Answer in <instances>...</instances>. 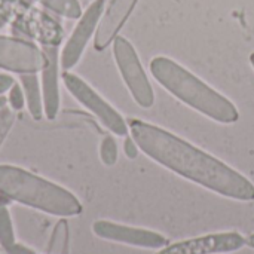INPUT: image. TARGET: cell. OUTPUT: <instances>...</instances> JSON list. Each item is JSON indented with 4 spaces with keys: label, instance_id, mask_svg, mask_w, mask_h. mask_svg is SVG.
Listing matches in <instances>:
<instances>
[{
    "label": "cell",
    "instance_id": "obj_1",
    "mask_svg": "<svg viewBox=\"0 0 254 254\" xmlns=\"http://www.w3.org/2000/svg\"><path fill=\"white\" fill-rule=\"evenodd\" d=\"M128 128L138 149L159 165L225 198L254 201L253 183L213 155L140 119H129Z\"/></svg>",
    "mask_w": 254,
    "mask_h": 254
},
{
    "label": "cell",
    "instance_id": "obj_2",
    "mask_svg": "<svg viewBox=\"0 0 254 254\" xmlns=\"http://www.w3.org/2000/svg\"><path fill=\"white\" fill-rule=\"evenodd\" d=\"M150 73L171 95L204 116L220 124H234L240 119L238 109L231 100L208 86L174 60L155 57L150 61Z\"/></svg>",
    "mask_w": 254,
    "mask_h": 254
},
{
    "label": "cell",
    "instance_id": "obj_3",
    "mask_svg": "<svg viewBox=\"0 0 254 254\" xmlns=\"http://www.w3.org/2000/svg\"><path fill=\"white\" fill-rule=\"evenodd\" d=\"M0 195L58 217H73L83 210L80 201L65 188L15 165H0Z\"/></svg>",
    "mask_w": 254,
    "mask_h": 254
},
{
    "label": "cell",
    "instance_id": "obj_4",
    "mask_svg": "<svg viewBox=\"0 0 254 254\" xmlns=\"http://www.w3.org/2000/svg\"><path fill=\"white\" fill-rule=\"evenodd\" d=\"M113 57L134 101L143 109H150L155 103V92L137 51L124 36H118L113 40Z\"/></svg>",
    "mask_w": 254,
    "mask_h": 254
},
{
    "label": "cell",
    "instance_id": "obj_5",
    "mask_svg": "<svg viewBox=\"0 0 254 254\" xmlns=\"http://www.w3.org/2000/svg\"><path fill=\"white\" fill-rule=\"evenodd\" d=\"M63 82L67 91L86 109L89 110L97 119L113 134L119 137L128 135V124L122 118V115L115 110L97 91H94L83 79H80L77 74L64 71L63 73Z\"/></svg>",
    "mask_w": 254,
    "mask_h": 254
},
{
    "label": "cell",
    "instance_id": "obj_6",
    "mask_svg": "<svg viewBox=\"0 0 254 254\" xmlns=\"http://www.w3.org/2000/svg\"><path fill=\"white\" fill-rule=\"evenodd\" d=\"M45 52L36 43L0 34V68L18 74H36L43 70Z\"/></svg>",
    "mask_w": 254,
    "mask_h": 254
},
{
    "label": "cell",
    "instance_id": "obj_7",
    "mask_svg": "<svg viewBox=\"0 0 254 254\" xmlns=\"http://www.w3.org/2000/svg\"><path fill=\"white\" fill-rule=\"evenodd\" d=\"M103 12H104V0H94L92 3H89V6L79 18L76 27L73 28L68 40L65 42L61 51L60 65L64 71L71 70L79 63L89 39L97 31Z\"/></svg>",
    "mask_w": 254,
    "mask_h": 254
},
{
    "label": "cell",
    "instance_id": "obj_8",
    "mask_svg": "<svg viewBox=\"0 0 254 254\" xmlns=\"http://www.w3.org/2000/svg\"><path fill=\"white\" fill-rule=\"evenodd\" d=\"M92 232L101 240L127 244L132 247H141V249L161 250L170 244V240L158 232L141 229V228H132L127 225H119V223L109 222V220L94 222Z\"/></svg>",
    "mask_w": 254,
    "mask_h": 254
},
{
    "label": "cell",
    "instance_id": "obj_9",
    "mask_svg": "<svg viewBox=\"0 0 254 254\" xmlns=\"http://www.w3.org/2000/svg\"><path fill=\"white\" fill-rule=\"evenodd\" d=\"M246 246V238L238 232L210 234L198 238H190L168 244L156 254H222L241 250Z\"/></svg>",
    "mask_w": 254,
    "mask_h": 254
},
{
    "label": "cell",
    "instance_id": "obj_10",
    "mask_svg": "<svg viewBox=\"0 0 254 254\" xmlns=\"http://www.w3.org/2000/svg\"><path fill=\"white\" fill-rule=\"evenodd\" d=\"M137 3L138 0H110L109 6L101 15V19L95 31V51L101 52L113 43V40L119 36V31L125 25Z\"/></svg>",
    "mask_w": 254,
    "mask_h": 254
},
{
    "label": "cell",
    "instance_id": "obj_11",
    "mask_svg": "<svg viewBox=\"0 0 254 254\" xmlns=\"http://www.w3.org/2000/svg\"><path fill=\"white\" fill-rule=\"evenodd\" d=\"M45 52V67L42 70V98L43 112L48 119H55L60 110L58 88V46H42Z\"/></svg>",
    "mask_w": 254,
    "mask_h": 254
},
{
    "label": "cell",
    "instance_id": "obj_12",
    "mask_svg": "<svg viewBox=\"0 0 254 254\" xmlns=\"http://www.w3.org/2000/svg\"><path fill=\"white\" fill-rule=\"evenodd\" d=\"M21 83L24 88L25 101L30 110V115L40 121L43 116V98H42V89L39 86V79L36 74H21Z\"/></svg>",
    "mask_w": 254,
    "mask_h": 254
},
{
    "label": "cell",
    "instance_id": "obj_13",
    "mask_svg": "<svg viewBox=\"0 0 254 254\" xmlns=\"http://www.w3.org/2000/svg\"><path fill=\"white\" fill-rule=\"evenodd\" d=\"M33 7L27 0H0V21L15 27Z\"/></svg>",
    "mask_w": 254,
    "mask_h": 254
},
{
    "label": "cell",
    "instance_id": "obj_14",
    "mask_svg": "<svg viewBox=\"0 0 254 254\" xmlns=\"http://www.w3.org/2000/svg\"><path fill=\"white\" fill-rule=\"evenodd\" d=\"M34 1L40 3L43 7L54 12L55 15L68 19H79L83 13L79 0H34Z\"/></svg>",
    "mask_w": 254,
    "mask_h": 254
},
{
    "label": "cell",
    "instance_id": "obj_15",
    "mask_svg": "<svg viewBox=\"0 0 254 254\" xmlns=\"http://www.w3.org/2000/svg\"><path fill=\"white\" fill-rule=\"evenodd\" d=\"M68 240H70V231L68 223L65 219L58 220V223L54 226V231L49 238V244L46 249L48 254H68Z\"/></svg>",
    "mask_w": 254,
    "mask_h": 254
},
{
    "label": "cell",
    "instance_id": "obj_16",
    "mask_svg": "<svg viewBox=\"0 0 254 254\" xmlns=\"http://www.w3.org/2000/svg\"><path fill=\"white\" fill-rule=\"evenodd\" d=\"M19 243L15 240V232H13V225L10 219V213L6 207V204L0 202V246L6 254H10Z\"/></svg>",
    "mask_w": 254,
    "mask_h": 254
},
{
    "label": "cell",
    "instance_id": "obj_17",
    "mask_svg": "<svg viewBox=\"0 0 254 254\" xmlns=\"http://www.w3.org/2000/svg\"><path fill=\"white\" fill-rule=\"evenodd\" d=\"M100 158H101V162L107 167H112L116 164L118 161V146H116V141L112 135H106L103 140H101V144H100Z\"/></svg>",
    "mask_w": 254,
    "mask_h": 254
},
{
    "label": "cell",
    "instance_id": "obj_18",
    "mask_svg": "<svg viewBox=\"0 0 254 254\" xmlns=\"http://www.w3.org/2000/svg\"><path fill=\"white\" fill-rule=\"evenodd\" d=\"M13 122H15L13 110L4 107V109L0 112V147H1V144L4 143L7 134L10 132V129H12V127H13Z\"/></svg>",
    "mask_w": 254,
    "mask_h": 254
},
{
    "label": "cell",
    "instance_id": "obj_19",
    "mask_svg": "<svg viewBox=\"0 0 254 254\" xmlns=\"http://www.w3.org/2000/svg\"><path fill=\"white\" fill-rule=\"evenodd\" d=\"M9 95H7V103L10 104V109L18 112L24 107L25 104V95L22 94V88L18 85V83H13L12 88L7 91Z\"/></svg>",
    "mask_w": 254,
    "mask_h": 254
},
{
    "label": "cell",
    "instance_id": "obj_20",
    "mask_svg": "<svg viewBox=\"0 0 254 254\" xmlns=\"http://www.w3.org/2000/svg\"><path fill=\"white\" fill-rule=\"evenodd\" d=\"M124 150H125V155H127L129 159H135V158H137V155H138V146L135 144V141H134L132 137H127V138H125Z\"/></svg>",
    "mask_w": 254,
    "mask_h": 254
},
{
    "label": "cell",
    "instance_id": "obj_21",
    "mask_svg": "<svg viewBox=\"0 0 254 254\" xmlns=\"http://www.w3.org/2000/svg\"><path fill=\"white\" fill-rule=\"evenodd\" d=\"M13 77L9 74H0V95H3L6 91H9L13 85Z\"/></svg>",
    "mask_w": 254,
    "mask_h": 254
},
{
    "label": "cell",
    "instance_id": "obj_22",
    "mask_svg": "<svg viewBox=\"0 0 254 254\" xmlns=\"http://www.w3.org/2000/svg\"><path fill=\"white\" fill-rule=\"evenodd\" d=\"M246 246H249V247L254 249V234H252L250 237H247V238H246Z\"/></svg>",
    "mask_w": 254,
    "mask_h": 254
},
{
    "label": "cell",
    "instance_id": "obj_23",
    "mask_svg": "<svg viewBox=\"0 0 254 254\" xmlns=\"http://www.w3.org/2000/svg\"><path fill=\"white\" fill-rule=\"evenodd\" d=\"M6 103H7V98H4L3 95H0V112L6 107Z\"/></svg>",
    "mask_w": 254,
    "mask_h": 254
},
{
    "label": "cell",
    "instance_id": "obj_24",
    "mask_svg": "<svg viewBox=\"0 0 254 254\" xmlns=\"http://www.w3.org/2000/svg\"><path fill=\"white\" fill-rule=\"evenodd\" d=\"M250 63H252V67L254 68V52L250 55Z\"/></svg>",
    "mask_w": 254,
    "mask_h": 254
},
{
    "label": "cell",
    "instance_id": "obj_25",
    "mask_svg": "<svg viewBox=\"0 0 254 254\" xmlns=\"http://www.w3.org/2000/svg\"><path fill=\"white\" fill-rule=\"evenodd\" d=\"M0 254H6V252L3 250V247H1V246H0Z\"/></svg>",
    "mask_w": 254,
    "mask_h": 254
},
{
    "label": "cell",
    "instance_id": "obj_26",
    "mask_svg": "<svg viewBox=\"0 0 254 254\" xmlns=\"http://www.w3.org/2000/svg\"><path fill=\"white\" fill-rule=\"evenodd\" d=\"M0 25H1V21H0Z\"/></svg>",
    "mask_w": 254,
    "mask_h": 254
}]
</instances>
